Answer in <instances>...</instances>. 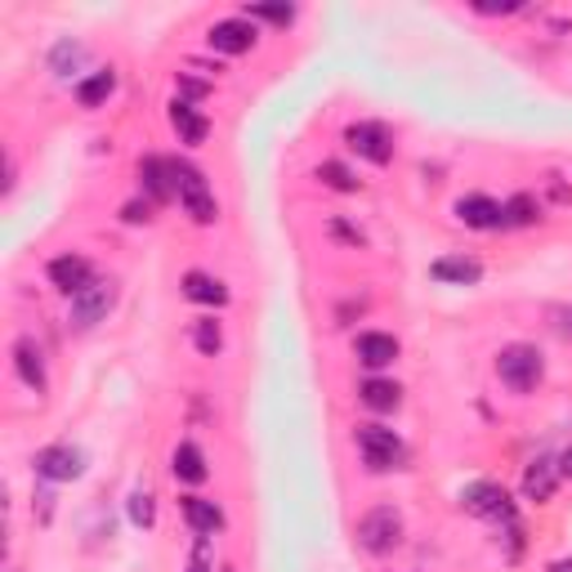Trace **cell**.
<instances>
[{
	"label": "cell",
	"instance_id": "obj_1",
	"mask_svg": "<svg viewBox=\"0 0 572 572\" xmlns=\"http://www.w3.org/2000/svg\"><path fill=\"white\" fill-rule=\"evenodd\" d=\"M170 170H175V198L188 211V219H193V224H215L219 219V202L211 193L206 175L193 162H170Z\"/></svg>",
	"mask_w": 572,
	"mask_h": 572
},
{
	"label": "cell",
	"instance_id": "obj_2",
	"mask_svg": "<svg viewBox=\"0 0 572 572\" xmlns=\"http://www.w3.org/2000/svg\"><path fill=\"white\" fill-rule=\"evenodd\" d=\"M497 376L510 394H533L546 376V362H541V349L537 345H505L497 354Z\"/></svg>",
	"mask_w": 572,
	"mask_h": 572
},
{
	"label": "cell",
	"instance_id": "obj_3",
	"mask_svg": "<svg viewBox=\"0 0 572 572\" xmlns=\"http://www.w3.org/2000/svg\"><path fill=\"white\" fill-rule=\"evenodd\" d=\"M354 439H358V452H362L371 474H390V469H398L407 461L403 439L394 434V429H385V425H358Z\"/></svg>",
	"mask_w": 572,
	"mask_h": 572
},
{
	"label": "cell",
	"instance_id": "obj_4",
	"mask_svg": "<svg viewBox=\"0 0 572 572\" xmlns=\"http://www.w3.org/2000/svg\"><path fill=\"white\" fill-rule=\"evenodd\" d=\"M403 541V514L394 505H376L358 519V546L367 555H390Z\"/></svg>",
	"mask_w": 572,
	"mask_h": 572
},
{
	"label": "cell",
	"instance_id": "obj_5",
	"mask_svg": "<svg viewBox=\"0 0 572 572\" xmlns=\"http://www.w3.org/2000/svg\"><path fill=\"white\" fill-rule=\"evenodd\" d=\"M461 505L474 514V519H488V523H514V501L501 484L492 479H479V484H469L461 492Z\"/></svg>",
	"mask_w": 572,
	"mask_h": 572
},
{
	"label": "cell",
	"instance_id": "obj_6",
	"mask_svg": "<svg viewBox=\"0 0 572 572\" xmlns=\"http://www.w3.org/2000/svg\"><path fill=\"white\" fill-rule=\"evenodd\" d=\"M345 143L371 166H390L394 162V134H390V126H380V121H354L345 130Z\"/></svg>",
	"mask_w": 572,
	"mask_h": 572
},
{
	"label": "cell",
	"instance_id": "obj_7",
	"mask_svg": "<svg viewBox=\"0 0 572 572\" xmlns=\"http://www.w3.org/2000/svg\"><path fill=\"white\" fill-rule=\"evenodd\" d=\"M117 305V282L112 277H94L85 291L72 296V322L76 326H99Z\"/></svg>",
	"mask_w": 572,
	"mask_h": 572
},
{
	"label": "cell",
	"instance_id": "obj_8",
	"mask_svg": "<svg viewBox=\"0 0 572 572\" xmlns=\"http://www.w3.org/2000/svg\"><path fill=\"white\" fill-rule=\"evenodd\" d=\"M36 474L45 484H72L85 474V452L72 448V443H55V448H45L36 456Z\"/></svg>",
	"mask_w": 572,
	"mask_h": 572
},
{
	"label": "cell",
	"instance_id": "obj_9",
	"mask_svg": "<svg viewBox=\"0 0 572 572\" xmlns=\"http://www.w3.org/2000/svg\"><path fill=\"white\" fill-rule=\"evenodd\" d=\"M206 40H211L215 55H247V50H255L260 32H255V23L242 14V19H219Z\"/></svg>",
	"mask_w": 572,
	"mask_h": 572
},
{
	"label": "cell",
	"instance_id": "obj_10",
	"mask_svg": "<svg viewBox=\"0 0 572 572\" xmlns=\"http://www.w3.org/2000/svg\"><path fill=\"white\" fill-rule=\"evenodd\" d=\"M14 371H19V380H23L32 394L50 390V376H45V354H40V345H36L32 336H19V341H14Z\"/></svg>",
	"mask_w": 572,
	"mask_h": 572
},
{
	"label": "cell",
	"instance_id": "obj_11",
	"mask_svg": "<svg viewBox=\"0 0 572 572\" xmlns=\"http://www.w3.org/2000/svg\"><path fill=\"white\" fill-rule=\"evenodd\" d=\"M559 461L555 456H537L528 469H523V497L528 501H537V505H546L550 497H555V488H559Z\"/></svg>",
	"mask_w": 572,
	"mask_h": 572
},
{
	"label": "cell",
	"instance_id": "obj_12",
	"mask_svg": "<svg viewBox=\"0 0 572 572\" xmlns=\"http://www.w3.org/2000/svg\"><path fill=\"white\" fill-rule=\"evenodd\" d=\"M50 282L72 300L76 291H85V286L94 282V269H90L85 255H59V260H50Z\"/></svg>",
	"mask_w": 572,
	"mask_h": 572
},
{
	"label": "cell",
	"instance_id": "obj_13",
	"mask_svg": "<svg viewBox=\"0 0 572 572\" xmlns=\"http://www.w3.org/2000/svg\"><path fill=\"white\" fill-rule=\"evenodd\" d=\"M429 277L443 282V286H474L484 277V264L474 255H443V260L429 264Z\"/></svg>",
	"mask_w": 572,
	"mask_h": 572
},
{
	"label": "cell",
	"instance_id": "obj_14",
	"mask_svg": "<svg viewBox=\"0 0 572 572\" xmlns=\"http://www.w3.org/2000/svg\"><path fill=\"white\" fill-rule=\"evenodd\" d=\"M456 219H461L465 228H479V233L501 228V202H492V198H484V193H469V198L456 202Z\"/></svg>",
	"mask_w": 572,
	"mask_h": 572
},
{
	"label": "cell",
	"instance_id": "obj_15",
	"mask_svg": "<svg viewBox=\"0 0 572 572\" xmlns=\"http://www.w3.org/2000/svg\"><path fill=\"white\" fill-rule=\"evenodd\" d=\"M170 126H175V134H179V143H188V148H198V143H206V134H211V121L198 112V104H170Z\"/></svg>",
	"mask_w": 572,
	"mask_h": 572
},
{
	"label": "cell",
	"instance_id": "obj_16",
	"mask_svg": "<svg viewBox=\"0 0 572 572\" xmlns=\"http://www.w3.org/2000/svg\"><path fill=\"white\" fill-rule=\"evenodd\" d=\"M354 349H358V362H362V367H371V371L390 367V362L398 358V341H394V336H385V331H362Z\"/></svg>",
	"mask_w": 572,
	"mask_h": 572
},
{
	"label": "cell",
	"instance_id": "obj_17",
	"mask_svg": "<svg viewBox=\"0 0 572 572\" xmlns=\"http://www.w3.org/2000/svg\"><path fill=\"white\" fill-rule=\"evenodd\" d=\"M183 296L193 300V305H211V309H224V305H228V286H224L219 277H211V273L193 269V273H183Z\"/></svg>",
	"mask_w": 572,
	"mask_h": 572
},
{
	"label": "cell",
	"instance_id": "obj_18",
	"mask_svg": "<svg viewBox=\"0 0 572 572\" xmlns=\"http://www.w3.org/2000/svg\"><path fill=\"white\" fill-rule=\"evenodd\" d=\"M139 179H143V188H148L153 202H170L175 198V170H170L166 157H143L139 162Z\"/></svg>",
	"mask_w": 572,
	"mask_h": 572
},
{
	"label": "cell",
	"instance_id": "obj_19",
	"mask_svg": "<svg viewBox=\"0 0 572 572\" xmlns=\"http://www.w3.org/2000/svg\"><path fill=\"white\" fill-rule=\"evenodd\" d=\"M183 519L198 537H215L224 528V510L215 501H206V497H183Z\"/></svg>",
	"mask_w": 572,
	"mask_h": 572
},
{
	"label": "cell",
	"instance_id": "obj_20",
	"mask_svg": "<svg viewBox=\"0 0 572 572\" xmlns=\"http://www.w3.org/2000/svg\"><path fill=\"white\" fill-rule=\"evenodd\" d=\"M175 479H179V484H188V488H198V484H206V479H211L206 456H202V448H198V443H179V448H175Z\"/></svg>",
	"mask_w": 572,
	"mask_h": 572
},
{
	"label": "cell",
	"instance_id": "obj_21",
	"mask_svg": "<svg viewBox=\"0 0 572 572\" xmlns=\"http://www.w3.org/2000/svg\"><path fill=\"white\" fill-rule=\"evenodd\" d=\"M112 90H117V72L99 68V72H90L85 81H76V104L81 108H99V104L112 99Z\"/></svg>",
	"mask_w": 572,
	"mask_h": 572
},
{
	"label": "cell",
	"instance_id": "obj_22",
	"mask_svg": "<svg viewBox=\"0 0 572 572\" xmlns=\"http://www.w3.org/2000/svg\"><path fill=\"white\" fill-rule=\"evenodd\" d=\"M358 398H362L371 412H394V407L403 403V390L394 385V380H380V376H371V380H362Z\"/></svg>",
	"mask_w": 572,
	"mask_h": 572
},
{
	"label": "cell",
	"instance_id": "obj_23",
	"mask_svg": "<svg viewBox=\"0 0 572 572\" xmlns=\"http://www.w3.org/2000/svg\"><path fill=\"white\" fill-rule=\"evenodd\" d=\"M541 219V206L533 193H514L505 206H501V228H528Z\"/></svg>",
	"mask_w": 572,
	"mask_h": 572
},
{
	"label": "cell",
	"instance_id": "obj_24",
	"mask_svg": "<svg viewBox=\"0 0 572 572\" xmlns=\"http://www.w3.org/2000/svg\"><path fill=\"white\" fill-rule=\"evenodd\" d=\"M318 179H322L326 188H336V193H358V175H354L349 166H341V162H322V166H318Z\"/></svg>",
	"mask_w": 572,
	"mask_h": 572
},
{
	"label": "cell",
	"instance_id": "obj_25",
	"mask_svg": "<svg viewBox=\"0 0 572 572\" xmlns=\"http://www.w3.org/2000/svg\"><path fill=\"white\" fill-rule=\"evenodd\" d=\"M193 345H198V354H206V358H215V354L224 349V331H219L215 318H202V322L193 326Z\"/></svg>",
	"mask_w": 572,
	"mask_h": 572
},
{
	"label": "cell",
	"instance_id": "obj_26",
	"mask_svg": "<svg viewBox=\"0 0 572 572\" xmlns=\"http://www.w3.org/2000/svg\"><path fill=\"white\" fill-rule=\"evenodd\" d=\"M130 523L134 528H153L157 523V501H153V492H130Z\"/></svg>",
	"mask_w": 572,
	"mask_h": 572
},
{
	"label": "cell",
	"instance_id": "obj_27",
	"mask_svg": "<svg viewBox=\"0 0 572 572\" xmlns=\"http://www.w3.org/2000/svg\"><path fill=\"white\" fill-rule=\"evenodd\" d=\"M85 59V45H76V40H59L55 45V55H50V68L59 72V76H72V68Z\"/></svg>",
	"mask_w": 572,
	"mask_h": 572
},
{
	"label": "cell",
	"instance_id": "obj_28",
	"mask_svg": "<svg viewBox=\"0 0 572 572\" xmlns=\"http://www.w3.org/2000/svg\"><path fill=\"white\" fill-rule=\"evenodd\" d=\"M247 19H251V23L264 19V23H273V27H291V23H296V5H247Z\"/></svg>",
	"mask_w": 572,
	"mask_h": 572
},
{
	"label": "cell",
	"instance_id": "obj_29",
	"mask_svg": "<svg viewBox=\"0 0 572 572\" xmlns=\"http://www.w3.org/2000/svg\"><path fill=\"white\" fill-rule=\"evenodd\" d=\"M206 81H198V76H188V72H179V104H198V99H206Z\"/></svg>",
	"mask_w": 572,
	"mask_h": 572
},
{
	"label": "cell",
	"instance_id": "obj_30",
	"mask_svg": "<svg viewBox=\"0 0 572 572\" xmlns=\"http://www.w3.org/2000/svg\"><path fill=\"white\" fill-rule=\"evenodd\" d=\"M121 219H126V224H148V219H153V206H148V202H130V206L121 211Z\"/></svg>",
	"mask_w": 572,
	"mask_h": 572
},
{
	"label": "cell",
	"instance_id": "obj_31",
	"mask_svg": "<svg viewBox=\"0 0 572 572\" xmlns=\"http://www.w3.org/2000/svg\"><path fill=\"white\" fill-rule=\"evenodd\" d=\"M550 318H555V331H559V336H572V305H555Z\"/></svg>",
	"mask_w": 572,
	"mask_h": 572
},
{
	"label": "cell",
	"instance_id": "obj_32",
	"mask_svg": "<svg viewBox=\"0 0 572 572\" xmlns=\"http://www.w3.org/2000/svg\"><path fill=\"white\" fill-rule=\"evenodd\" d=\"M188 572H211V559H206V537L198 541V555H193V563H188Z\"/></svg>",
	"mask_w": 572,
	"mask_h": 572
},
{
	"label": "cell",
	"instance_id": "obj_33",
	"mask_svg": "<svg viewBox=\"0 0 572 572\" xmlns=\"http://www.w3.org/2000/svg\"><path fill=\"white\" fill-rule=\"evenodd\" d=\"M559 469H563V474H568V479H572V443L563 448V456H559Z\"/></svg>",
	"mask_w": 572,
	"mask_h": 572
},
{
	"label": "cell",
	"instance_id": "obj_34",
	"mask_svg": "<svg viewBox=\"0 0 572 572\" xmlns=\"http://www.w3.org/2000/svg\"><path fill=\"white\" fill-rule=\"evenodd\" d=\"M519 5H479V14H514Z\"/></svg>",
	"mask_w": 572,
	"mask_h": 572
},
{
	"label": "cell",
	"instance_id": "obj_35",
	"mask_svg": "<svg viewBox=\"0 0 572 572\" xmlns=\"http://www.w3.org/2000/svg\"><path fill=\"white\" fill-rule=\"evenodd\" d=\"M546 572H572V559H555Z\"/></svg>",
	"mask_w": 572,
	"mask_h": 572
}]
</instances>
